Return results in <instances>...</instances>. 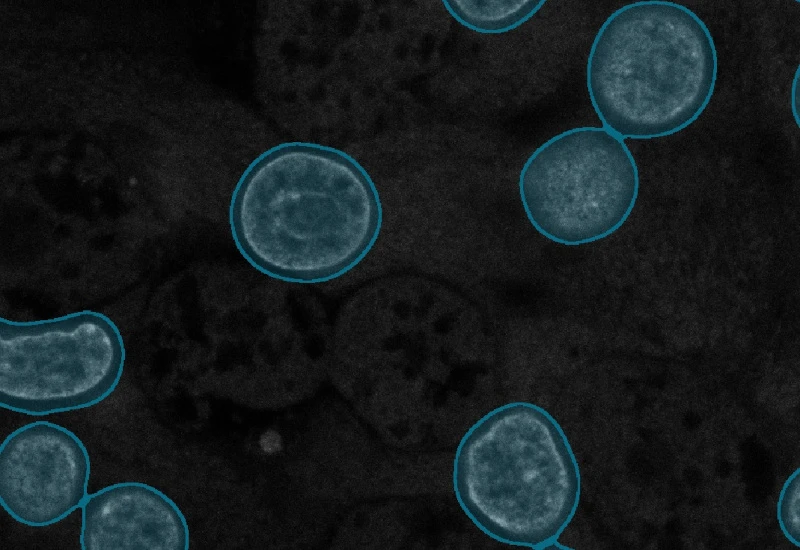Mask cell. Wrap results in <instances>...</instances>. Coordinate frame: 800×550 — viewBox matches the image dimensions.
Instances as JSON below:
<instances>
[{
    "label": "cell",
    "mask_w": 800,
    "mask_h": 550,
    "mask_svg": "<svg viewBox=\"0 0 800 550\" xmlns=\"http://www.w3.org/2000/svg\"><path fill=\"white\" fill-rule=\"evenodd\" d=\"M83 550H187L189 530L178 506L140 482L107 486L82 506Z\"/></svg>",
    "instance_id": "obj_7"
},
{
    "label": "cell",
    "mask_w": 800,
    "mask_h": 550,
    "mask_svg": "<svg viewBox=\"0 0 800 550\" xmlns=\"http://www.w3.org/2000/svg\"><path fill=\"white\" fill-rule=\"evenodd\" d=\"M453 488L461 509L490 538L545 549L557 545L573 519L581 478L557 421L536 404L513 402L465 433Z\"/></svg>",
    "instance_id": "obj_3"
},
{
    "label": "cell",
    "mask_w": 800,
    "mask_h": 550,
    "mask_svg": "<svg viewBox=\"0 0 800 550\" xmlns=\"http://www.w3.org/2000/svg\"><path fill=\"white\" fill-rule=\"evenodd\" d=\"M235 243L261 272L289 282L336 278L357 265L382 224L377 190L346 154L291 143L260 156L230 207Z\"/></svg>",
    "instance_id": "obj_1"
},
{
    "label": "cell",
    "mask_w": 800,
    "mask_h": 550,
    "mask_svg": "<svg viewBox=\"0 0 800 550\" xmlns=\"http://www.w3.org/2000/svg\"><path fill=\"white\" fill-rule=\"evenodd\" d=\"M638 191L630 150L605 127H577L550 138L530 155L519 176L529 221L564 245L614 233L631 214Z\"/></svg>",
    "instance_id": "obj_5"
},
{
    "label": "cell",
    "mask_w": 800,
    "mask_h": 550,
    "mask_svg": "<svg viewBox=\"0 0 800 550\" xmlns=\"http://www.w3.org/2000/svg\"><path fill=\"white\" fill-rule=\"evenodd\" d=\"M544 0H445L444 7L465 27L487 34L510 31L529 20Z\"/></svg>",
    "instance_id": "obj_8"
},
{
    "label": "cell",
    "mask_w": 800,
    "mask_h": 550,
    "mask_svg": "<svg viewBox=\"0 0 800 550\" xmlns=\"http://www.w3.org/2000/svg\"><path fill=\"white\" fill-rule=\"evenodd\" d=\"M800 469L785 481L777 504V518L784 536L800 547Z\"/></svg>",
    "instance_id": "obj_9"
},
{
    "label": "cell",
    "mask_w": 800,
    "mask_h": 550,
    "mask_svg": "<svg viewBox=\"0 0 800 550\" xmlns=\"http://www.w3.org/2000/svg\"><path fill=\"white\" fill-rule=\"evenodd\" d=\"M717 54L703 21L683 5L640 1L613 12L587 61V88L603 127L622 139L679 132L708 105Z\"/></svg>",
    "instance_id": "obj_2"
},
{
    "label": "cell",
    "mask_w": 800,
    "mask_h": 550,
    "mask_svg": "<svg viewBox=\"0 0 800 550\" xmlns=\"http://www.w3.org/2000/svg\"><path fill=\"white\" fill-rule=\"evenodd\" d=\"M90 461L82 441L55 423L36 421L10 433L0 448V502L17 522L57 523L87 498Z\"/></svg>",
    "instance_id": "obj_6"
},
{
    "label": "cell",
    "mask_w": 800,
    "mask_h": 550,
    "mask_svg": "<svg viewBox=\"0 0 800 550\" xmlns=\"http://www.w3.org/2000/svg\"><path fill=\"white\" fill-rule=\"evenodd\" d=\"M125 359L120 330L103 313L1 317L0 405L33 416L91 407L116 389Z\"/></svg>",
    "instance_id": "obj_4"
},
{
    "label": "cell",
    "mask_w": 800,
    "mask_h": 550,
    "mask_svg": "<svg viewBox=\"0 0 800 550\" xmlns=\"http://www.w3.org/2000/svg\"><path fill=\"white\" fill-rule=\"evenodd\" d=\"M259 445L265 453L274 454L281 450L282 438L275 430H268L261 435Z\"/></svg>",
    "instance_id": "obj_10"
}]
</instances>
